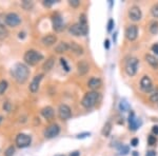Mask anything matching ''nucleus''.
I'll use <instances>...</instances> for the list:
<instances>
[{
	"instance_id": "f257e3e1",
	"label": "nucleus",
	"mask_w": 158,
	"mask_h": 156,
	"mask_svg": "<svg viewBox=\"0 0 158 156\" xmlns=\"http://www.w3.org/2000/svg\"><path fill=\"white\" fill-rule=\"evenodd\" d=\"M11 73L14 77V79L19 83L26 82L30 76V70L24 63H16L11 71Z\"/></svg>"
},
{
	"instance_id": "f03ea898",
	"label": "nucleus",
	"mask_w": 158,
	"mask_h": 156,
	"mask_svg": "<svg viewBox=\"0 0 158 156\" xmlns=\"http://www.w3.org/2000/svg\"><path fill=\"white\" fill-rule=\"evenodd\" d=\"M99 93L96 91H91L88 92L86 95L83 96L81 100V105L82 107H84L86 109H91V108L95 107L97 105L98 100H99Z\"/></svg>"
},
{
	"instance_id": "7ed1b4c3",
	"label": "nucleus",
	"mask_w": 158,
	"mask_h": 156,
	"mask_svg": "<svg viewBox=\"0 0 158 156\" xmlns=\"http://www.w3.org/2000/svg\"><path fill=\"white\" fill-rule=\"evenodd\" d=\"M23 58L28 64L35 65L43 59V55L41 53H39V52L35 51V50H29L28 52H26Z\"/></svg>"
},
{
	"instance_id": "20e7f679",
	"label": "nucleus",
	"mask_w": 158,
	"mask_h": 156,
	"mask_svg": "<svg viewBox=\"0 0 158 156\" xmlns=\"http://www.w3.org/2000/svg\"><path fill=\"white\" fill-rule=\"evenodd\" d=\"M138 65H139V60L136 57H129L126 60V67H124L126 73L131 77L134 76L137 73Z\"/></svg>"
},
{
	"instance_id": "39448f33",
	"label": "nucleus",
	"mask_w": 158,
	"mask_h": 156,
	"mask_svg": "<svg viewBox=\"0 0 158 156\" xmlns=\"http://www.w3.org/2000/svg\"><path fill=\"white\" fill-rule=\"evenodd\" d=\"M140 89L141 91H143L144 93H152L154 91L153 89V81L151 80L149 76H143L140 80Z\"/></svg>"
},
{
	"instance_id": "423d86ee",
	"label": "nucleus",
	"mask_w": 158,
	"mask_h": 156,
	"mask_svg": "<svg viewBox=\"0 0 158 156\" xmlns=\"http://www.w3.org/2000/svg\"><path fill=\"white\" fill-rule=\"evenodd\" d=\"M32 142V138L30 135L28 134H24V133H20L18 134L16 137V144L19 148H26L29 147Z\"/></svg>"
},
{
	"instance_id": "0eeeda50",
	"label": "nucleus",
	"mask_w": 158,
	"mask_h": 156,
	"mask_svg": "<svg viewBox=\"0 0 158 156\" xmlns=\"http://www.w3.org/2000/svg\"><path fill=\"white\" fill-rule=\"evenodd\" d=\"M60 132V128L57 124H52L47 128V130L44 131V136L45 138H54L58 135Z\"/></svg>"
},
{
	"instance_id": "6e6552de",
	"label": "nucleus",
	"mask_w": 158,
	"mask_h": 156,
	"mask_svg": "<svg viewBox=\"0 0 158 156\" xmlns=\"http://www.w3.org/2000/svg\"><path fill=\"white\" fill-rule=\"evenodd\" d=\"M58 115L62 120H67L72 117L71 108L67 105H60L58 108Z\"/></svg>"
},
{
	"instance_id": "1a4fd4ad",
	"label": "nucleus",
	"mask_w": 158,
	"mask_h": 156,
	"mask_svg": "<svg viewBox=\"0 0 158 156\" xmlns=\"http://www.w3.org/2000/svg\"><path fill=\"white\" fill-rule=\"evenodd\" d=\"M129 18L133 21H139L142 17V13H141V10L139 9L138 7L134 5V7H131L130 10H129Z\"/></svg>"
},
{
	"instance_id": "9d476101",
	"label": "nucleus",
	"mask_w": 158,
	"mask_h": 156,
	"mask_svg": "<svg viewBox=\"0 0 158 156\" xmlns=\"http://www.w3.org/2000/svg\"><path fill=\"white\" fill-rule=\"evenodd\" d=\"M21 22V18L19 17V15H17L16 13H9L7 15V24L12 28L19 26Z\"/></svg>"
},
{
	"instance_id": "9b49d317",
	"label": "nucleus",
	"mask_w": 158,
	"mask_h": 156,
	"mask_svg": "<svg viewBox=\"0 0 158 156\" xmlns=\"http://www.w3.org/2000/svg\"><path fill=\"white\" fill-rule=\"evenodd\" d=\"M137 36H138V28L137 26L132 24V26H129L128 28H127L126 37L128 38V40H130V41H134V40H136Z\"/></svg>"
},
{
	"instance_id": "f8f14e48",
	"label": "nucleus",
	"mask_w": 158,
	"mask_h": 156,
	"mask_svg": "<svg viewBox=\"0 0 158 156\" xmlns=\"http://www.w3.org/2000/svg\"><path fill=\"white\" fill-rule=\"evenodd\" d=\"M52 22H53V29L57 32H60V31L63 30L64 28V22H63V19L61 18L60 15L56 14L53 16L52 18Z\"/></svg>"
},
{
	"instance_id": "ddd939ff",
	"label": "nucleus",
	"mask_w": 158,
	"mask_h": 156,
	"mask_svg": "<svg viewBox=\"0 0 158 156\" xmlns=\"http://www.w3.org/2000/svg\"><path fill=\"white\" fill-rule=\"evenodd\" d=\"M140 125H141V121H140L138 118H136L134 112H131L130 116H129V127H130V130L136 131L138 128H139Z\"/></svg>"
},
{
	"instance_id": "4468645a",
	"label": "nucleus",
	"mask_w": 158,
	"mask_h": 156,
	"mask_svg": "<svg viewBox=\"0 0 158 156\" xmlns=\"http://www.w3.org/2000/svg\"><path fill=\"white\" fill-rule=\"evenodd\" d=\"M42 77H43V75L42 74H39V75H36L34 78H33L32 82L30 83V91L32 92V93H36V92L38 91V89H39V84H40V81H41Z\"/></svg>"
},
{
	"instance_id": "2eb2a0df",
	"label": "nucleus",
	"mask_w": 158,
	"mask_h": 156,
	"mask_svg": "<svg viewBox=\"0 0 158 156\" xmlns=\"http://www.w3.org/2000/svg\"><path fill=\"white\" fill-rule=\"evenodd\" d=\"M90 70V65L86 60H81L77 63V72L79 75H86Z\"/></svg>"
},
{
	"instance_id": "dca6fc26",
	"label": "nucleus",
	"mask_w": 158,
	"mask_h": 156,
	"mask_svg": "<svg viewBox=\"0 0 158 156\" xmlns=\"http://www.w3.org/2000/svg\"><path fill=\"white\" fill-rule=\"evenodd\" d=\"M101 84H102V81H101V79L98 78V77H93V78H91L88 82L89 88L91 89V90H93V91L99 89L100 86H101Z\"/></svg>"
},
{
	"instance_id": "f3484780",
	"label": "nucleus",
	"mask_w": 158,
	"mask_h": 156,
	"mask_svg": "<svg viewBox=\"0 0 158 156\" xmlns=\"http://www.w3.org/2000/svg\"><path fill=\"white\" fill-rule=\"evenodd\" d=\"M67 44H69V50H71V51L76 54V55H82V54H83V48H82L80 44L76 43V42H74V41L70 42V43H67Z\"/></svg>"
},
{
	"instance_id": "a211bd4d",
	"label": "nucleus",
	"mask_w": 158,
	"mask_h": 156,
	"mask_svg": "<svg viewBox=\"0 0 158 156\" xmlns=\"http://www.w3.org/2000/svg\"><path fill=\"white\" fill-rule=\"evenodd\" d=\"M69 32L74 36H84L83 31H82L81 26H80L79 23H75V24H73L72 26H70Z\"/></svg>"
},
{
	"instance_id": "6ab92c4d",
	"label": "nucleus",
	"mask_w": 158,
	"mask_h": 156,
	"mask_svg": "<svg viewBox=\"0 0 158 156\" xmlns=\"http://www.w3.org/2000/svg\"><path fill=\"white\" fill-rule=\"evenodd\" d=\"M56 41H57V37H56L55 35H52V34L44 36V37L41 39V42L44 44V45H47V47H51V45L55 44Z\"/></svg>"
},
{
	"instance_id": "aec40b11",
	"label": "nucleus",
	"mask_w": 158,
	"mask_h": 156,
	"mask_svg": "<svg viewBox=\"0 0 158 156\" xmlns=\"http://www.w3.org/2000/svg\"><path fill=\"white\" fill-rule=\"evenodd\" d=\"M144 59H146V63H149L153 69H155V70L158 69V59L155 56H153L151 54H146Z\"/></svg>"
},
{
	"instance_id": "412c9836",
	"label": "nucleus",
	"mask_w": 158,
	"mask_h": 156,
	"mask_svg": "<svg viewBox=\"0 0 158 156\" xmlns=\"http://www.w3.org/2000/svg\"><path fill=\"white\" fill-rule=\"evenodd\" d=\"M79 24H80L82 31H83V34L86 35L89 32V26H88V20H86V14H81L79 16Z\"/></svg>"
},
{
	"instance_id": "4be33fe9",
	"label": "nucleus",
	"mask_w": 158,
	"mask_h": 156,
	"mask_svg": "<svg viewBox=\"0 0 158 156\" xmlns=\"http://www.w3.org/2000/svg\"><path fill=\"white\" fill-rule=\"evenodd\" d=\"M41 115L45 119H51L54 116V109L52 107H45L41 110Z\"/></svg>"
},
{
	"instance_id": "5701e85b",
	"label": "nucleus",
	"mask_w": 158,
	"mask_h": 156,
	"mask_svg": "<svg viewBox=\"0 0 158 156\" xmlns=\"http://www.w3.org/2000/svg\"><path fill=\"white\" fill-rule=\"evenodd\" d=\"M67 50H69V44H67V42H63V41L60 42V43H58L55 47V52L58 54L64 53V52H67Z\"/></svg>"
},
{
	"instance_id": "b1692460",
	"label": "nucleus",
	"mask_w": 158,
	"mask_h": 156,
	"mask_svg": "<svg viewBox=\"0 0 158 156\" xmlns=\"http://www.w3.org/2000/svg\"><path fill=\"white\" fill-rule=\"evenodd\" d=\"M54 63H55L54 57H50V58L43 63V67H42V69H43V70L45 71V72H49V71H51L52 69H53Z\"/></svg>"
},
{
	"instance_id": "393cba45",
	"label": "nucleus",
	"mask_w": 158,
	"mask_h": 156,
	"mask_svg": "<svg viewBox=\"0 0 158 156\" xmlns=\"http://www.w3.org/2000/svg\"><path fill=\"white\" fill-rule=\"evenodd\" d=\"M111 131H112V124L110 121H108V122L105 124L102 130H101V134H102L103 136H105V137H108V136L111 134Z\"/></svg>"
},
{
	"instance_id": "a878e982",
	"label": "nucleus",
	"mask_w": 158,
	"mask_h": 156,
	"mask_svg": "<svg viewBox=\"0 0 158 156\" xmlns=\"http://www.w3.org/2000/svg\"><path fill=\"white\" fill-rule=\"evenodd\" d=\"M150 100L152 103H158V88H156L150 95Z\"/></svg>"
},
{
	"instance_id": "bb28decb",
	"label": "nucleus",
	"mask_w": 158,
	"mask_h": 156,
	"mask_svg": "<svg viewBox=\"0 0 158 156\" xmlns=\"http://www.w3.org/2000/svg\"><path fill=\"white\" fill-rule=\"evenodd\" d=\"M129 108H130V105H129V103H127L126 100H121L120 103H119V110L122 111V112H127Z\"/></svg>"
},
{
	"instance_id": "cd10ccee",
	"label": "nucleus",
	"mask_w": 158,
	"mask_h": 156,
	"mask_svg": "<svg viewBox=\"0 0 158 156\" xmlns=\"http://www.w3.org/2000/svg\"><path fill=\"white\" fill-rule=\"evenodd\" d=\"M150 32L152 33V34H154V35H156L158 33V22L157 21H153L151 23V26H150Z\"/></svg>"
},
{
	"instance_id": "c85d7f7f",
	"label": "nucleus",
	"mask_w": 158,
	"mask_h": 156,
	"mask_svg": "<svg viewBox=\"0 0 158 156\" xmlns=\"http://www.w3.org/2000/svg\"><path fill=\"white\" fill-rule=\"evenodd\" d=\"M21 7H23L24 10H26V11H29V10H31L33 7V2H31L29 0H23L22 3H21Z\"/></svg>"
},
{
	"instance_id": "c756f323",
	"label": "nucleus",
	"mask_w": 158,
	"mask_h": 156,
	"mask_svg": "<svg viewBox=\"0 0 158 156\" xmlns=\"http://www.w3.org/2000/svg\"><path fill=\"white\" fill-rule=\"evenodd\" d=\"M7 89V80H2L0 81V95H2Z\"/></svg>"
},
{
	"instance_id": "7c9ffc66",
	"label": "nucleus",
	"mask_w": 158,
	"mask_h": 156,
	"mask_svg": "<svg viewBox=\"0 0 158 156\" xmlns=\"http://www.w3.org/2000/svg\"><path fill=\"white\" fill-rule=\"evenodd\" d=\"M9 36V32L5 28H0V40H4Z\"/></svg>"
},
{
	"instance_id": "2f4dec72",
	"label": "nucleus",
	"mask_w": 158,
	"mask_h": 156,
	"mask_svg": "<svg viewBox=\"0 0 158 156\" xmlns=\"http://www.w3.org/2000/svg\"><path fill=\"white\" fill-rule=\"evenodd\" d=\"M151 14L154 18H158V3H155L151 7Z\"/></svg>"
},
{
	"instance_id": "473e14b6",
	"label": "nucleus",
	"mask_w": 158,
	"mask_h": 156,
	"mask_svg": "<svg viewBox=\"0 0 158 156\" xmlns=\"http://www.w3.org/2000/svg\"><path fill=\"white\" fill-rule=\"evenodd\" d=\"M7 24V15L0 13V28H4Z\"/></svg>"
},
{
	"instance_id": "72a5a7b5",
	"label": "nucleus",
	"mask_w": 158,
	"mask_h": 156,
	"mask_svg": "<svg viewBox=\"0 0 158 156\" xmlns=\"http://www.w3.org/2000/svg\"><path fill=\"white\" fill-rule=\"evenodd\" d=\"M15 153V148L13 147V146H11V147H9L7 150H5L4 152V156H13Z\"/></svg>"
},
{
	"instance_id": "f704fd0d",
	"label": "nucleus",
	"mask_w": 158,
	"mask_h": 156,
	"mask_svg": "<svg viewBox=\"0 0 158 156\" xmlns=\"http://www.w3.org/2000/svg\"><path fill=\"white\" fill-rule=\"evenodd\" d=\"M156 142H157V139H156V136H154V135H150L149 137H148V144H149L150 146H155Z\"/></svg>"
},
{
	"instance_id": "c9c22d12",
	"label": "nucleus",
	"mask_w": 158,
	"mask_h": 156,
	"mask_svg": "<svg viewBox=\"0 0 158 156\" xmlns=\"http://www.w3.org/2000/svg\"><path fill=\"white\" fill-rule=\"evenodd\" d=\"M129 151H130L129 147H127V146H122V147L120 148V150H119V154H120V155H127V154L129 153Z\"/></svg>"
},
{
	"instance_id": "e433bc0d",
	"label": "nucleus",
	"mask_w": 158,
	"mask_h": 156,
	"mask_svg": "<svg viewBox=\"0 0 158 156\" xmlns=\"http://www.w3.org/2000/svg\"><path fill=\"white\" fill-rule=\"evenodd\" d=\"M60 62H61V64H62L63 69H64L67 72H69V71H70V67H69V64H67V60H65L64 58H60Z\"/></svg>"
},
{
	"instance_id": "4c0bfd02",
	"label": "nucleus",
	"mask_w": 158,
	"mask_h": 156,
	"mask_svg": "<svg viewBox=\"0 0 158 156\" xmlns=\"http://www.w3.org/2000/svg\"><path fill=\"white\" fill-rule=\"evenodd\" d=\"M113 28H114V20L110 19L109 22H108V32H112Z\"/></svg>"
},
{
	"instance_id": "58836bf2",
	"label": "nucleus",
	"mask_w": 158,
	"mask_h": 156,
	"mask_svg": "<svg viewBox=\"0 0 158 156\" xmlns=\"http://www.w3.org/2000/svg\"><path fill=\"white\" fill-rule=\"evenodd\" d=\"M69 3H70V5H72V7H77L79 4H80V1H79V0H70Z\"/></svg>"
},
{
	"instance_id": "ea45409f",
	"label": "nucleus",
	"mask_w": 158,
	"mask_h": 156,
	"mask_svg": "<svg viewBox=\"0 0 158 156\" xmlns=\"http://www.w3.org/2000/svg\"><path fill=\"white\" fill-rule=\"evenodd\" d=\"M90 135H91V133L86 132V133H81V134H78L76 137L79 138V139H82V138H86V137H88V136H90Z\"/></svg>"
},
{
	"instance_id": "a19ab883",
	"label": "nucleus",
	"mask_w": 158,
	"mask_h": 156,
	"mask_svg": "<svg viewBox=\"0 0 158 156\" xmlns=\"http://www.w3.org/2000/svg\"><path fill=\"white\" fill-rule=\"evenodd\" d=\"M152 51H153L154 53H155L156 58L158 59V43H155V44L153 45V47H152Z\"/></svg>"
},
{
	"instance_id": "79ce46f5",
	"label": "nucleus",
	"mask_w": 158,
	"mask_h": 156,
	"mask_svg": "<svg viewBox=\"0 0 158 156\" xmlns=\"http://www.w3.org/2000/svg\"><path fill=\"white\" fill-rule=\"evenodd\" d=\"M56 1L55 0H45V1H43V4L45 5V7H51L52 4H54Z\"/></svg>"
},
{
	"instance_id": "37998d69",
	"label": "nucleus",
	"mask_w": 158,
	"mask_h": 156,
	"mask_svg": "<svg viewBox=\"0 0 158 156\" xmlns=\"http://www.w3.org/2000/svg\"><path fill=\"white\" fill-rule=\"evenodd\" d=\"M138 144H139V140H138V138H133V139L131 140V144H132L133 147H136Z\"/></svg>"
},
{
	"instance_id": "c03bdc74",
	"label": "nucleus",
	"mask_w": 158,
	"mask_h": 156,
	"mask_svg": "<svg viewBox=\"0 0 158 156\" xmlns=\"http://www.w3.org/2000/svg\"><path fill=\"white\" fill-rule=\"evenodd\" d=\"M146 156H156V152L155 151H149L146 154Z\"/></svg>"
},
{
	"instance_id": "a18cd8bd",
	"label": "nucleus",
	"mask_w": 158,
	"mask_h": 156,
	"mask_svg": "<svg viewBox=\"0 0 158 156\" xmlns=\"http://www.w3.org/2000/svg\"><path fill=\"white\" fill-rule=\"evenodd\" d=\"M105 49H110V40L109 39H105Z\"/></svg>"
},
{
	"instance_id": "49530a36",
	"label": "nucleus",
	"mask_w": 158,
	"mask_h": 156,
	"mask_svg": "<svg viewBox=\"0 0 158 156\" xmlns=\"http://www.w3.org/2000/svg\"><path fill=\"white\" fill-rule=\"evenodd\" d=\"M152 131H153L154 134H156V135H157V134H158V126H154L153 129H152Z\"/></svg>"
},
{
	"instance_id": "de8ad7c7",
	"label": "nucleus",
	"mask_w": 158,
	"mask_h": 156,
	"mask_svg": "<svg viewBox=\"0 0 158 156\" xmlns=\"http://www.w3.org/2000/svg\"><path fill=\"white\" fill-rule=\"evenodd\" d=\"M79 155H80V153H79L78 151H75V152H73V153L71 154L70 156H79Z\"/></svg>"
},
{
	"instance_id": "09e8293b",
	"label": "nucleus",
	"mask_w": 158,
	"mask_h": 156,
	"mask_svg": "<svg viewBox=\"0 0 158 156\" xmlns=\"http://www.w3.org/2000/svg\"><path fill=\"white\" fill-rule=\"evenodd\" d=\"M19 38H24V33H19Z\"/></svg>"
},
{
	"instance_id": "8fccbe9b",
	"label": "nucleus",
	"mask_w": 158,
	"mask_h": 156,
	"mask_svg": "<svg viewBox=\"0 0 158 156\" xmlns=\"http://www.w3.org/2000/svg\"><path fill=\"white\" fill-rule=\"evenodd\" d=\"M138 152H136V151H134V152H133V156H138Z\"/></svg>"
},
{
	"instance_id": "3c124183",
	"label": "nucleus",
	"mask_w": 158,
	"mask_h": 156,
	"mask_svg": "<svg viewBox=\"0 0 158 156\" xmlns=\"http://www.w3.org/2000/svg\"><path fill=\"white\" fill-rule=\"evenodd\" d=\"M1 121H2V116H0V122H1Z\"/></svg>"
},
{
	"instance_id": "603ef678",
	"label": "nucleus",
	"mask_w": 158,
	"mask_h": 156,
	"mask_svg": "<svg viewBox=\"0 0 158 156\" xmlns=\"http://www.w3.org/2000/svg\"><path fill=\"white\" fill-rule=\"evenodd\" d=\"M55 156H64V155H60V154H59V155H55Z\"/></svg>"
}]
</instances>
